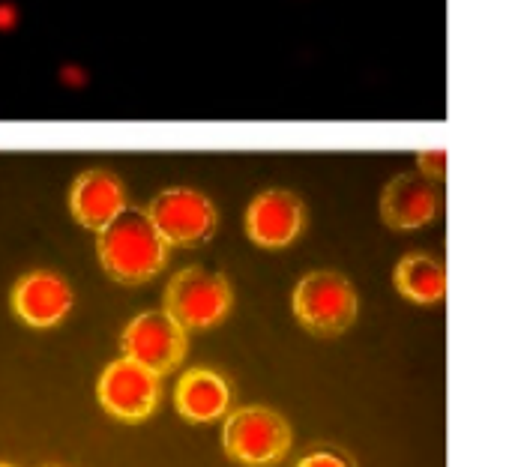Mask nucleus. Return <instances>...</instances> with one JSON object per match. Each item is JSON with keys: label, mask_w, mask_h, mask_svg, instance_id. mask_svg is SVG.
Wrapping results in <instances>:
<instances>
[{"label": "nucleus", "mask_w": 512, "mask_h": 467, "mask_svg": "<svg viewBox=\"0 0 512 467\" xmlns=\"http://www.w3.org/2000/svg\"><path fill=\"white\" fill-rule=\"evenodd\" d=\"M123 357L141 363L144 369L165 375L186 357V330L162 309V312H141L129 321L120 336Z\"/></svg>", "instance_id": "nucleus-7"}, {"label": "nucleus", "mask_w": 512, "mask_h": 467, "mask_svg": "<svg viewBox=\"0 0 512 467\" xmlns=\"http://www.w3.org/2000/svg\"><path fill=\"white\" fill-rule=\"evenodd\" d=\"M420 168L426 177H444L447 171V153L444 150H426L420 153Z\"/></svg>", "instance_id": "nucleus-14"}, {"label": "nucleus", "mask_w": 512, "mask_h": 467, "mask_svg": "<svg viewBox=\"0 0 512 467\" xmlns=\"http://www.w3.org/2000/svg\"><path fill=\"white\" fill-rule=\"evenodd\" d=\"M294 435L282 414L273 408H240L225 417L222 447L246 467H273L291 453Z\"/></svg>", "instance_id": "nucleus-2"}, {"label": "nucleus", "mask_w": 512, "mask_h": 467, "mask_svg": "<svg viewBox=\"0 0 512 467\" xmlns=\"http://www.w3.org/2000/svg\"><path fill=\"white\" fill-rule=\"evenodd\" d=\"M177 411L189 423H213L228 414L231 405V387L222 375L210 369H189L177 381L174 393Z\"/></svg>", "instance_id": "nucleus-12"}, {"label": "nucleus", "mask_w": 512, "mask_h": 467, "mask_svg": "<svg viewBox=\"0 0 512 467\" xmlns=\"http://www.w3.org/2000/svg\"><path fill=\"white\" fill-rule=\"evenodd\" d=\"M165 312L183 330L216 327L231 312V285L219 273H210L201 267H186L168 282Z\"/></svg>", "instance_id": "nucleus-4"}, {"label": "nucleus", "mask_w": 512, "mask_h": 467, "mask_svg": "<svg viewBox=\"0 0 512 467\" xmlns=\"http://www.w3.org/2000/svg\"><path fill=\"white\" fill-rule=\"evenodd\" d=\"M0 467H12V465H0Z\"/></svg>", "instance_id": "nucleus-17"}, {"label": "nucleus", "mask_w": 512, "mask_h": 467, "mask_svg": "<svg viewBox=\"0 0 512 467\" xmlns=\"http://www.w3.org/2000/svg\"><path fill=\"white\" fill-rule=\"evenodd\" d=\"M150 222L168 246H198L216 231V207L198 189H165L147 210Z\"/></svg>", "instance_id": "nucleus-6"}, {"label": "nucleus", "mask_w": 512, "mask_h": 467, "mask_svg": "<svg viewBox=\"0 0 512 467\" xmlns=\"http://www.w3.org/2000/svg\"><path fill=\"white\" fill-rule=\"evenodd\" d=\"M12 309L27 327H54L72 309V288L63 276L36 270L15 282L12 288Z\"/></svg>", "instance_id": "nucleus-8"}, {"label": "nucleus", "mask_w": 512, "mask_h": 467, "mask_svg": "<svg viewBox=\"0 0 512 467\" xmlns=\"http://www.w3.org/2000/svg\"><path fill=\"white\" fill-rule=\"evenodd\" d=\"M162 396V375L144 369L141 363L123 357L105 366L99 384H96V399L99 405L123 420V423H141L147 420Z\"/></svg>", "instance_id": "nucleus-5"}, {"label": "nucleus", "mask_w": 512, "mask_h": 467, "mask_svg": "<svg viewBox=\"0 0 512 467\" xmlns=\"http://www.w3.org/2000/svg\"><path fill=\"white\" fill-rule=\"evenodd\" d=\"M99 264L123 285H141L153 279L168 261V243L144 210H120L96 240Z\"/></svg>", "instance_id": "nucleus-1"}, {"label": "nucleus", "mask_w": 512, "mask_h": 467, "mask_svg": "<svg viewBox=\"0 0 512 467\" xmlns=\"http://www.w3.org/2000/svg\"><path fill=\"white\" fill-rule=\"evenodd\" d=\"M12 24H15V6L0 3V30H6V27H12Z\"/></svg>", "instance_id": "nucleus-16"}, {"label": "nucleus", "mask_w": 512, "mask_h": 467, "mask_svg": "<svg viewBox=\"0 0 512 467\" xmlns=\"http://www.w3.org/2000/svg\"><path fill=\"white\" fill-rule=\"evenodd\" d=\"M294 315L315 336H339L357 321V291L339 273H309L294 288Z\"/></svg>", "instance_id": "nucleus-3"}, {"label": "nucleus", "mask_w": 512, "mask_h": 467, "mask_svg": "<svg viewBox=\"0 0 512 467\" xmlns=\"http://www.w3.org/2000/svg\"><path fill=\"white\" fill-rule=\"evenodd\" d=\"M69 207H72V216H75L84 228L102 231V228L126 207V195H123L120 180H117L111 171L93 168V171H84V174L72 183Z\"/></svg>", "instance_id": "nucleus-10"}, {"label": "nucleus", "mask_w": 512, "mask_h": 467, "mask_svg": "<svg viewBox=\"0 0 512 467\" xmlns=\"http://www.w3.org/2000/svg\"><path fill=\"white\" fill-rule=\"evenodd\" d=\"M246 231L264 249H282L303 231V204L294 192H261L246 210Z\"/></svg>", "instance_id": "nucleus-9"}, {"label": "nucleus", "mask_w": 512, "mask_h": 467, "mask_svg": "<svg viewBox=\"0 0 512 467\" xmlns=\"http://www.w3.org/2000/svg\"><path fill=\"white\" fill-rule=\"evenodd\" d=\"M297 467H351V462L342 459V456H336V453H312V456H306Z\"/></svg>", "instance_id": "nucleus-15"}, {"label": "nucleus", "mask_w": 512, "mask_h": 467, "mask_svg": "<svg viewBox=\"0 0 512 467\" xmlns=\"http://www.w3.org/2000/svg\"><path fill=\"white\" fill-rule=\"evenodd\" d=\"M396 288L414 303H438L447 297V267L432 255H405L396 267Z\"/></svg>", "instance_id": "nucleus-13"}, {"label": "nucleus", "mask_w": 512, "mask_h": 467, "mask_svg": "<svg viewBox=\"0 0 512 467\" xmlns=\"http://www.w3.org/2000/svg\"><path fill=\"white\" fill-rule=\"evenodd\" d=\"M435 210H438V192L426 177L417 174H402L390 180L381 198L384 222L399 231L423 228L426 222H432Z\"/></svg>", "instance_id": "nucleus-11"}]
</instances>
